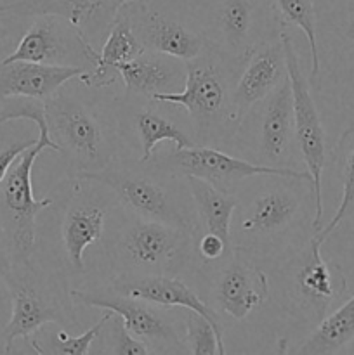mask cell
<instances>
[{
    "mask_svg": "<svg viewBox=\"0 0 354 355\" xmlns=\"http://www.w3.org/2000/svg\"><path fill=\"white\" fill-rule=\"evenodd\" d=\"M155 168L167 175L179 177H198L217 189L226 193H236V187L246 179L253 177H288V179L309 180L312 184L309 172H301L295 168H280V166L262 165V163L246 162L243 158H235L215 146L194 144L191 148L174 149L172 153L160 158L149 159Z\"/></svg>",
    "mask_w": 354,
    "mask_h": 355,
    "instance_id": "8fae6325",
    "label": "cell"
},
{
    "mask_svg": "<svg viewBox=\"0 0 354 355\" xmlns=\"http://www.w3.org/2000/svg\"><path fill=\"white\" fill-rule=\"evenodd\" d=\"M346 37H347V40H349L351 49L354 51V9L351 10V17H349V21H347Z\"/></svg>",
    "mask_w": 354,
    "mask_h": 355,
    "instance_id": "d590c367",
    "label": "cell"
},
{
    "mask_svg": "<svg viewBox=\"0 0 354 355\" xmlns=\"http://www.w3.org/2000/svg\"><path fill=\"white\" fill-rule=\"evenodd\" d=\"M104 336H106V347L101 352L108 354H125V355H148L153 350L146 345L142 340L135 338L130 331L124 326L120 315L113 312L110 321L103 328Z\"/></svg>",
    "mask_w": 354,
    "mask_h": 355,
    "instance_id": "4dcf8cb0",
    "label": "cell"
},
{
    "mask_svg": "<svg viewBox=\"0 0 354 355\" xmlns=\"http://www.w3.org/2000/svg\"><path fill=\"white\" fill-rule=\"evenodd\" d=\"M184 329H186V342L187 352L194 355H214V354H226L224 342L214 326L208 322L207 318L194 311H187L184 314Z\"/></svg>",
    "mask_w": 354,
    "mask_h": 355,
    "instance_id": "f546056e",
    "label": "cell"
},
{
    "mask_svg": "<svg viewBox=\"0 0 354 355\" xmlns=\"http://www.w3.org/2000/svg\"><path fill=\"white\" fill-rule=\"evenodd\" d=\"M111 290L118 293L128 295V297L139 298V300L149 302L156 307L174 309L180 307L184 311H194L208 319L217 335H224V326L219 319V312L212 309L207 302L201 300L184 281L177 276H130V274H120L111 279Z\"/></svg>",
    "mask_w": 354,
    "mask_h": 355,
    "instance_id": "ffe728a7",
    "label": "cell"
},
{
    "mask_svg": "<svg viewBox=\"0 0 354 355\" xmlns=\"http://www.w3.org/2000/svg\"><path fill=\"white\" fill-rule=\"evenodd\" d=\"M186 62V83L179 92L156 94L151 101L184 107L191 118L194 142L221 146L233 141L239 130L233 114V89L245 59L207 47Z\"/></svg>",
    "mask_w": 354,
    "mask_h": 355,
    "instance_id": "6da1fadb",
    "label": "cell"
},
{
    "mask_svg": "<svg viewBox=\"0 0 354 355\" xmlns=\"http://www.w3.org/2000/svg\"><path fill=\"white\" fill-rule=\"evenodd\" d=\"M189 196L196 214L198 232H214L224 241L231 243V222L239 200L236 194L217 189L210 182L198 177H186Z\"/></svg>",
    "mask_w": 354,
    "mask_h": 355,
    "instance_id": "cb8c5ba5",
    "label": "cell"
},
{
    "mask_svg": "<svg viewBox=\"0 0 354 355\" xmlns=\"http://www.w3.org/2000/svg\"><path fill=\"white\" fill-rule=\"evenodd\" d=\"M340 148H344L342 156V200L332 220L314 232L319 241L325 243V239L346 220L349 215L354 214V128L347 130L342 137Z\"/></svg>",
    "mask_w": 354,
    "mask_h": 355,
    "instance_id": "83f0119b",
    "label": "cell"
},
{
    "mask_svg": "<svg viewBox=\"0 0 354 355\" xmlns=\"http://www.w3.org/2000/svg\"><path fill=\"white\" fill-rule=\"evenodd\" d=\"M75 179L73 194L66 201L61 218V243L73 272H85V250L101 241L108 214L118 203L104 184L90 179Z\"/></svg>",
    "mask_w": 354,
    "mask_h": 355,
    "instance_id": "5bb4252c",
    "label": "cell"
},
{
    "mask_svg": "<svg viewBox=\"0 0 354 355\" xmlns=\"http://www.w3.org/2000/svg\"><path fill=\"white\" fill-rule=\"evenodd\" d=\"M132 120H134V127L137 130L139 141H141L142 155L139 162L142 163L149 162L153 158V151H155L158 142L170 141L174 142L176 149L191 148V146L196 144L194 139H191L186 132L180 130L172 120L163 116L155 107H139L134 116H132Z\"/></svg>",
    "mask_w": 354,
    "mask_h": 355,
    "instance_id": "484cf974",
    "label": "cell"
},
{
    "mask_svg": "<svg viewBox=\"0 0 354 355\" xmlns=\"http://www.w3.org/2000/svg\"><path fill=\"white\" fill-rule=\"evenodd\" d=\"M233 245L214 234V232H198L194 238V257H200L205 263L219 262L224 257H231Z\"/></svg>",
    "mask_w": 354,
    "mask_h": 355,
    "instance_id": "1f68e13d",
    "label": "cell"
},
{
    "mask_svg": "<svg viewBox=\"0 0 354 355\" xmlns=\"http://www.w3.org/2000/svg\"><path fill=\"white\" fill-rule=\"evenodd\" d=\"M260 104L262 107L257 127V155L262 158L264 165L292 168L290 162L294 158V146L297 141L288 73Z\"/></svg>",
    "mask_w": 354,
    "mask_h": 355,
    "instance_id": "ac0fdd59",
    "label": "cell"
},
{
    "mask_svg": "<svg viewBox=\"0 0 354 355\" xmlns=\"http://www.w3.org/2000/svg\"><path fill=\"white\" fill-rule=\"evenodd\" d=\"M75 304L87 307L104 309L120 315L124 326L135 336L142 340L153 354L165 350V352L187 354L186 342L176 329L172 321L156 309V305L128 295L118 293L111 288L101 290H69Z\"/></svg>",
    "mask_w": 354,
    "mask_h": 355,
    "instance_id": "9a60e30c",
    "label": "cell"
},
{
    "mask_svg": "<svg viewBox=\"0 0 354 355\" xmlns=\"http://www.w3.org/2000/svg\"><path fill=\"white\" fill-rule=\"evenodd\" d=\"M278 16L287 24H295L304 31L311 52V82L316 83L321 71L318 47V19H316L314 0H273Z\"/></svg>",
    "mask_w": 354,
    "mask_h": 355,
    "instance_id": "4316f807",
    "label": "cell"
},
{
    "mask_svg": "<svg viewBox=\"0 0 354 355\" xmlns=\"http://www.w3.org/2000/svg\"><path fill=\"white\" fill-rule=\"evenodd\" d=\"M180 6L208 47L238 59L280 37L285 23L273 0H180Z\"/></svg>",
    "mask_w": 354,
    "mask_h": 355,
    "instance_id": "277c9868",
    "label": "cell"
},
{
    "mask_svg": "<svg viewBox=\"0 0 354 355\" xmlns=\"http://www.w3.org/2000/svg\"><path fill=\"white\" fill-rule=\"evenodd\" d=\"M297 180L302 179L274 177L273 186L260 189L245 205L238 203V222L231 229L235 252L262 255L287 241L304 217L305 194L295 186Z\"/></svg>",
    "mask_w": 354,
    "mask_h": 355,
    "instance_id": "8992f818",
    "label": "cell"
},
{
    "mask_svg": "<svg viewBox=\"0 0 354 355\" xmlns=\"http://www.w3.org/2000/svg\"><path fill=\"white\" fill-rule=\"evenodd\" d=\"M269 298V279L266 272L253 266L252 260L238 257L233 250L231 259L221 267L214 283V302L226 315L242 321Z\"/></svg>",
    "mask_w": 354,
    "mask_h": 355,
    "instance_id": "d6986e66",
    "label": "cell"
},
{
    "mask_svg": "<svg viewBox=\"0 0 354 355\" xmlns=\"http://www.w3.org/2000/svg\"><path fill=\"white\" fill-rule=\"evenodd\" d=\"M10 309H12V297H10V290L7 286L6 279L0 276V328L9 321Z\"/></svg>",
    "mask_w": 354,
    "mask_h": 355,
    "instance_id": "836d02e7",
    "label": "cell"
},
{
    "mask_svg": "<svg viewBox=\"0 0 354 355\" xmlns=\"http://www.w3.org/2000/svg\"><path fill=\"white\" fill-rule=\"evenodd\" d=\"M10 267H12V260H10L9 248H7L6 238H3L2 231H0V276L6 277V274L9 272Z\"/></svg>",
    "mask_w": 354,
    "mask_h": 355,
    "instance_id": "e575fe53",
    "label": "cell"
},
{
    "mask_svg": "<svg viewBox=\"0 0 354 355\" xmlns=\"http://www.w3.org/2000/svg\"><path fill=\"white\" fill-rule=\"evenodd\" d=\"M354 340V295L344 302L337 311L326 314L316 324L311 335L298 347L294 354L302 355H326L339 354Z\"/></svg>",
    "mask_w": 354,
    "mask_h": 355,
    "instance_id": "d4e9b609",
    "label": "cell"
},
{
    "mask_svg": "<svg viewBox=\"0 0 354 355\" xmlns=\"http://www.w3.org/2000/svg\"><path fill=\"white\" fill-rule=\"evenodd\" d=\"M6 283L12 297L10 318L0 328V340L3 352L9 354L16 340L30 342L31 336L44 326L76 322L73 315L75 304L69 295L62 290V283L47 279L37 270L33 260L26 263H12L6 274Z\"/></svg>",
    "mask_w": 354,
    "mask_h": 355,
    "instance_id": "52a82bcc",
    "label": "cell"
},
{
    "mask_svg": "<svg viewBox=\"0 0 354 355\" xmlns=\"http://www.w3.org/2000/svg\"><path fill=\"white\" fill-rule=\"evenodd\" d=\"M35 142L37 141H33V139H31V141L16 142V144L7 146V148H3L2 151H0V182H2L3 177L7 175V172H9L10 166L14 165V162H16L30 146H33Z\"/></svg>",
    "mask_w": 354,
    "mask_h": 355,
    "instance_id": "d6a6232c",
    "label": "cell"
},
{
    "mask_svg": "<svg viewBox=\"0 0 354 355\" xmlns=\"http://www.w3.org/2000/svg\"><path fill=\"white\" fill-rule=\"evenodd\" d=\"M68 83L45 99V114L51 137L75 177L103 170L118 158V134L111 121Z\"/></svg>",
    "mask_w": 354,
    "mask_h": 355,
    "instance_id": "7a4b0ae2",
    "label": "cell"
},
{
    "mask_svg": "<svg viewBox=\"0 0 354 355\" xmlns=\"http://www.w3.org/2000/svg\"><path fill=\"white\" fill-rule=\"evenodd\" d=\"M75 177L104 184L117 196L118 205L134 217L165 222L196 238L198 222L193 200H184L183 194L174 189V184H169L174 177L160 172L151 162L115 158L103 170Z\"/></svg>",
    "mask_w": 354,
    "mask_h": 355,
    "instance_id": "3957f363",
    "label": "cell"
},
{
    "mask_svg": "<svg viewBox=\"0 0 354 355\" xmlns=\"http://www.w3.org/2000/svg\"><path fill=\"white\" fill-rule=\"evenodd\" d=\"M287 23H283L280 30V40L285 49L287 58V73L292 87V104H294V128L295 141H297L298 153L302 156L305 170L312 179V193H314V217H312V232L321 229L323 220V170L328 159V146H326V134L323 128L321 116L316 107L314 99L309 90V82L304 76L298 62V55L295 52L294 42L287 31Z\"/></svg>",
    "mask_w": 354,
    "mask_h": 355,
    "instance_id": "30bf717a",
    "label": "cell"
},
{
    "mask_svg": "<svg viewBox=\"0 0 354 355\" xmlns=\"http://www.w3.org/2000/svg\"><path fill=\"white\" fill-rule=\"evenodd\" d=\"M127 96L146 97L156 94L179 92L186 83V62L172 55L144 51L137 58L118 66Z\"/></svg>",
    "mask_w": 354,
    "mask_h": 355,
    "instance_id": "44dd1931",
    "label": "cell"
},
{
    "mask_svg": "<svg viewBox=\"0 0 354 355\" xmlns=\"http://www.w3.org/2000/svg\"><path fill=\"white\" fill-rule=\"evenodd\" d=\"M121 10L144 51L189 61L208 47L184 16L180 0H132Z\"/></svg>",
    "mask_w": 354,
    "mask_h": 355,
    "instance_id": "7c38bea8",
    "label": "cell"
},
{
    "mask_svg": "<svg viewBox=\"0 0 354 355\" xmlns=\"http://www.w3.org/2000/svg\"><path fill=\"white\" fill-rule=\"evenodd\" d=\"M99 51L83 38L68 19L52 14L35 16L16 49L0 62L28 61L40 64L75 66L90 71L96 66Z\"/></svg>",
    "mask_w": 354,
    "mask_h": 355,
    "instance_id": "4fadbf2b",
    "label": "cell"
},
{
    "mask_svg": "<svg viewBox=\"0 0 354 355\" xmlns=\"http://www.w3.org/2000/svg\"><path fill=\"white\" fill-rule=\"evenodd\" d=\"M75 66L40 64V62H0V101L7 97H35L49 99L65 83L83 75Z\"/></svg>",
    "mask_w": 354,
    "mask_h": 355,
    "instance_id": "7402d4cb",
    "label": "cell"
},
{
    "mask_svg": "<svg viewBox=\"0 0 354 355\" xmlns=\"http://www.w3.org/2000/svg\"><path fill=\"white\" fill-rule=\"evenodd\" d=\"M6 47H7V42L3 40L2 37H0V52H2V51H6Z\"/></svg>",
    "mask_w": 354,
    "mask_h": 355,
    "instance_id": "8d00e7d4",
    "label": "cell"
},
{
    "mask_svg": "<svg viewBox=\"0 0 354 355\" xmlns=\"http://www.w3.org/2000/svg\"><path fill=\"white\" fill-rule=\"evenodd\" d=\"M287 76V58L280 37L257 45L245 59L233 89V114L242 127L250 111Z\"/></svg>",
    "mask_w": 354,
    "mask_h": 355,
    "instance_id": "e0dca14e",
    "label": "cell"
},
{
    "mask_svg": "<svg viewBox=\"0 0 354 355\" xmlns=\"http://www.w3.org/2000/svg\"><path fill=\"white\" fill-rule=\"evenodd\" d=\"M193 257L191 232L141 217L125 222L111 245V267L117 276H179Z\"/></svg>",
    "mask_w": 354,
    "mask_h": 355,
    "instance_id": "5b68a950",
    "label": "cell"
},
{
    "mask_svg": "<svg viewBox=\"0 0 354 355\" xmlns=\"http://www.w3.org/2000/svg\"><path fill=\"white\" fill-rule=\"evenodd\" d=\"M132 0H16L0 3V21L52 14L68 19L97 51L118 14Z\"/></svg>",
    "mask_w": 354,
    "mask_h": 355,
    "instance_id": "2e32d148",
    "label": "cell"
},
{
    "mask_svg": "<svg viewBox=\"0 0 354 355\" xmlns=\"http://www.w3.org/2000/svg\"><path fill=\"white\" fill-rule=\"evenodd\" d=\"M12 120H30L37 125L38 139L45 141L51 148V151L59 153L58 144L51 137L47 123V114H45V101L35 99V97H7L2 99L0 107V123H7Z\"/></svg>",
    "mask_w": 354,
    "mask_h": 355,
    "instance_id": "f1b7e54d",
    "label": "cell"
},
{
    "mask_svg": "<svg viewBox=\"0 0 354 355\" xmlns=\"http://www.w3.org/2000/svg\"><path fill=\"white\" fill-rule=\"evenodd\" d=\"M142 52H144V47L135 37L127 14L120 10L106 40L101 45L96 66L90 71L78 76V80L89 89H108L120 80L118 66L137 58Z\"/></svg>",
    "mask_w": 354,
    "mask_h": 355,
    "instance_id": "603a6c76",
    "label": "cell"
},
{
    "mask_svg": "<svg viewBox=\"0 0 354 355\" xmlns=\"http://www.w3.org/2000/svg\"><path fill=\"white\" fill-rule=\"evenodd\" d=\"M47 149L51 151L47 142L37 139V142L14 162L0 182V231L6 238L12 263L33 260L37 246V217L54 203V198H35L31 186L35 162Z\"/></svg>",
    "mask_w": 354,
    "mask_h": 355,
    "instance_id": "9c48e42d",
    "label": "cell"
},
{
    "mask_svg": "<svg viewBox=\"0 0 354 355\" xmlns=\"http://www.w3.org/2000/svg\"><path fill=\"white\" fill-rule=\"evenodd\" d=\"M323 241L312 232L280 267L281 298L302 321L318 324L335 300L346 293L347 281L339 266L321 255Z\"/></svg>",
    "mask_w": 354,
    "mask_h": 355,
    "instance_id": "ba28073f",
    "label": "cell"
}]
</instances>
